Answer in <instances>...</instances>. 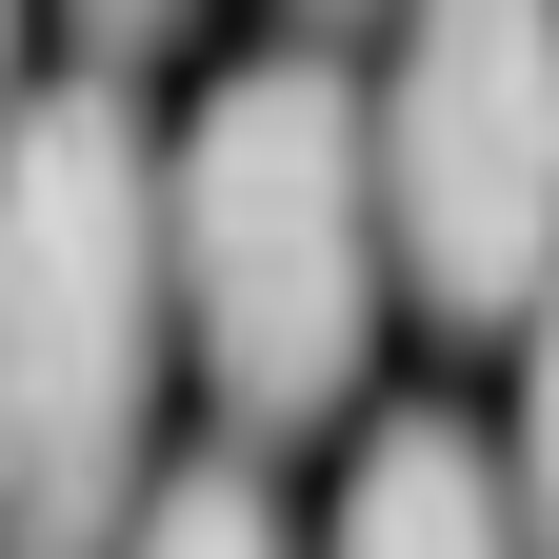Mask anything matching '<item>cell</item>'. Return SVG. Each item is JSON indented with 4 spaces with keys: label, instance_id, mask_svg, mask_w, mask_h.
<instances>
[{
    "label": "cell",
    "instance_id": "6da1fadb",
    "mask_svg": "<svg viewBox=\"0 0 559 559\" xmlns=\"http://www.w3.org/2000/svg\"><path fill=\"white\" fill-rule=\"evenodd\" d=\"M180 221L120 60L40 81L0 140V559H120L160 500Z\"/></svg>",
    "mask_w": 559,
    "mask_h": 559
},
{
    "label": "cell",
    "instance_id": "7a4b0ae2",
    "mask_svg": "<svg viewBox=\"0 0 559 559\" xmlns=\"http://www.w3.org/2000/svg\"><path fill=\"white\" fill-rule=\"evenodd\" d=\"M160 221H180V360L221 380L240 440H320L380 360V81L340 60H240L221 100L160 140Z\"/></svg>",
    "mask_w": 559,
    "mask_h": 559
},
{
    "label": "cell",
    "instance_id": "3957f363",
    "mask_svg": "<svg viewBox=\"0 0 559 559\" xmlns=\"http://www.w3.org/2000/svg\"><path fill=\"white\" fill-rule=\"evenodd\" d=\"M380 221H400V280L440 320L559 300V0H400Z\"/></svg>",
    "mask_w": 559,
    "mask_h": 559
},
{
    "label": "cell",
    "instance_id": "277c9868",
    "mask_svg": "<svg viewBox=\"0 0 559 559\" xmlns=\"http://www.w3.org/2000/svg\"><path fill=\"white\" fill-rule=\"evenodd\" d=\"M320 559H539V520H520V460L479 440V419L400 400V419H360V460H340V520H320Z\"/></svg>",
    "mask_w": 559,
    "mask_h": 559
},
{
    "label": "cell",
    "instance_id": "5b68a950",
    "mask_svg": "<svg viewBox=\"0 0 559 559\" xmlns=\"http://www.w3.org/2000/svg\"><path fill=\"white\" fill-rule=\"evenodd\" d=\"M120 559H300V520L260 500V440H221V460H180L160 500H140V539Z\"/></svg>",
    "mask_w": 559,
    "mask_h": 559
},
{
    "label": "cell",
    "instance_id": "8992f818",
    "mask_svg": "<svg viewBox=\"0 0 559 559\" xmlns=\"http://www.w3.org/2000/svg\"><path fill=\"white\" fill-rule=\"evenodd\" d=\"M520 520H539V559H559V300H539V340H520Z\"/></svg>",
    "mask_w": 559,
    "mask_h": 559
},
{
    "label": "cell",
    "instance_id": "52a82bcc",
    "mask_svg": "<svg viewBox=\"0 0 559 559\" xmlns=\"http://www.w3.org/2000/svg\"><path fill=\"white\" fill-rule=\"evenodd\" d=\"M60 21H81V40H100V60H160V40H180V21H200V0H60Z\"/></svg>",
    "mask_w": 559,
    "mask_h": 559
},
{
    "label": "cell",
    "instance_id": "ba28073f",
    "mask_svg": "<svg viewBox=\"0 0 559 559\" xmlns=\"http://www.w3.org/2000/svg\"><path fill=\"white\" fill-rule=\"evenodd\" d=\"M21 100H40V81H21V0H0V140H21Z\"/></svg>",
    "mask_w": 559,
    "mask_h": 559
},
{
    "label": "cell",
    "instance_id": "9c48e42d",
    "mask_svg": "<svg viewBox=\"0 0 559 559\" xmlns=\"http://www.w3.org/2000/svg\"><path fill=\"white\" fill-rule=\"evenodd\" d=\"M300 21H360V0H300Z\"/></svg>",
    "mask_w": 559,
    "mask_h": 559
}]
</instances>
